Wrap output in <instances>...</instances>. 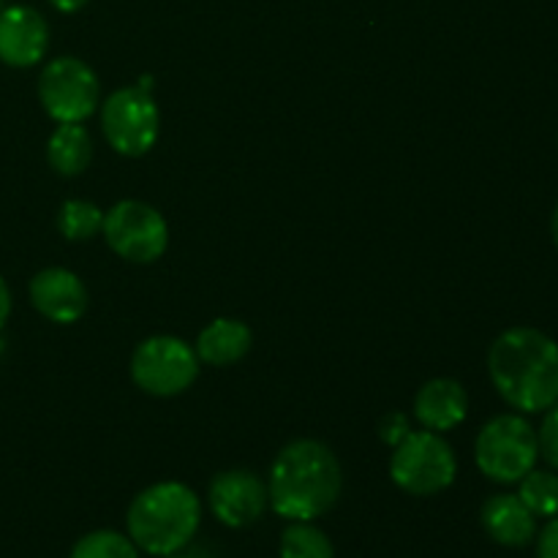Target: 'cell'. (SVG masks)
<instances>
[{"label": "cell", "mask_w": 558, "mask_h": 558, "mask_svg": "<svg viewBox=\"0 0 558 558\" xmlns=\"http://www.w3.org/2000/svg\"><path fill=\"white\" fill-rule=\"evenodd\" d=\"M31 303L49 322L74 325L87 308V289L76 272L65 270V267H47L33 276Z\"/></svg>", "instance_id": "7c38bea8"}, {"label": "cell", "mask_w": 558, "mask_h": 558, "mask_svg": "<svg viewBox=\"0 0 558 558\" xmlns=\"http://www.w3.org/2000/svg\"><path fill=\"white\" fill-rule=\"evenodd\" d=\"M550 234H554V243H556V248H558V205H556V210H554V218H550Z\"/></svg>", "instance_id": "484cf974"}, {"label": "cell", "mask_w": 558, "mask_h": 558, "mask_svg": "<svg viewBox=\"0 0 558 558\" xmlns=\"http://www.w3.org/2000/svg\"><path fill=\"white\" fill-rule=\"evenodd\" d=\"M163 558H189V556H178V554H172V556H163Z\"/></svg>", "instance_id": "4316f807"}, {"label": "cell", "mask_w": 558, "mask_h": 558, "mask_svg": "<svg viewBox=\"0 0 558 558\" xmlns=\"http://www.w3.org/2000/svg\"><path fill=\"white\" fill-rule=\"evenodd\" d=\"M101 129L114 153L140 158L156 145L158 129H161V112H158L150 90L120 87L104 101Z\"/></svg>", "instance_id": "ba28073f"}, {"label": "cell", "mask_w": 558, "mask_h": 558, "mask_svg": "<svg viewBox=\"0 0 558 558\" xmlns=\"http://www.w3.org/2000/svg\"><path fill=\"white\" fill-rule=\"evenodd\" d=\"M49 167L63 178H76L90 167L93 140L82 123H58L47 145Z\"/></svg>", "instance_id": "2e32d148"}, {"label": "cell", "mask_w": 558, "mask_h": 558, "mask_svg": "<svg viewBox=\"0 0 558 558\" xmlns=\"http://www.w3.org/2000/svg\"><path fill=\"white\" fill-rule=\"evenodd\" d=\"M38 98L54 123H82L101 104V85L80 58H54L38 76Z\"/></svg>", "instance_id": "52a82bcc"}, {"label": "cell", "mask_w": 558, "mask_h": 558, "mask_svg": "<svg viewBox=\"0 0 558 558\" xmlns=\"http://www.w3.org/2000/svg\"><path fill=\"white\" fill-rule=\"evenodd\" d=\"M343 472L336 452L316 439H298L272 461L267 496L276 515L316 521L338 505Z\"/></svg>", "instance_id": "7a4b0ae2"}, {"label": "cell", "mask_w": 558, "mask_h": 558, "mask_svg": "<svg viewBox=\"0 0 558 558\" xmlns=\"http://www.w3.org/2000/svg\"><path fill=\"white\" fill-rule=\"evenodd\" d=\"M9 314H11V292L9 287H5L3 278H0V330H3L5 322H9Z\"/></svg>", "instance_id": "cb8c5ba5"}, {"label": "cell", "mask_w": 558, "mask_h": 558, "mask_svg": "<svg viewBox=\"0 0 558 558\" xmlns=\"http://www.w3.org/2000/svg\"><path fill=\"white\" fill-rule=\"evenodd\" d=\"M202 523L199 496L183 483H156L134 496L125 515L129 537L150 556H172L194 539Z\"/></svg>", "instance_id": "3957f363"}, {"label": "cell", "mask_w": 558, "mask_h": 558, "mask_svg": "<svg viewBox=\"0 0 558 558\" xmlns=\"http://www.w3.org/2000/svg\"><path fill=\"white\" fill-rule=\"evenodd\" d=\"M131 376L140 390L158 398H172L194 385L199 376V357L183 338L153 336L134 349Z\"/></svg>", "instance_id": "8992f818"}, {"label": "cell", "mask_w": 558, "mask_h": 558, "mask_svg": "<svg viewBox=\"0 0 558 558\" xmlns=\"http://www.w3.org/2000/svg\"><path fill=\"white\" fill-rule=\"evenodd\" d=\"M49 3L58 11H63V14H74V11H80L82 5H87L90 0H49Z\"/></svg>", "instance_id": "d4e9b609"}, {"label": "cell", "mask_w": 558, "mask_h": 558, "mask_svg": "<svg viewBox=\"0 0 558 558\" xmlns=\"http://www.w3.org/2000/svg\"><path fill=\"white\" fill-rule=\"evenodd\" d=\"M251 343H254V332L245 322L240 319H213L205 330L196 338V357L207 365H234L251 352Z\"/></svg>", "instance_id": "9a60e30c"}, {"label": "cell", "mask_w": 558, "mask_h": 558, "mask_svg": "<svg viewBox=\"0 0 558 558\" xmlns=\"http://www.w3.org/2000/svg\"><path fill=\"white\" fill-rule=\"evenodd\" d=\"M496 392L523 414H539L558 401V343L534 327H510L488 352Z\"/></svg>", "instance_id": "6da1fadb"}, {"label": "cell", "mask_w": 558, "mask_h": 558, "mask_svg": "<svg viewBox=\"0 0 558 558\" xmlns=\"http://www.w3.org/2000/svg\"><path fill=\"white\" fill-rule=\"evenodd\" d=\"M407 434H409V423H407V417H403L401 412L387 414L385 423H381V439H385L387 445H390V447H396L398 441H401L403 436H407Z\"/></svg>", "instance_id": "7402d4cb"}, {"label": "cell", "mask_w": 558, "mask_h": 558, "mask_svg": "<svg viewBox=\"0 0 558 558\" xmlns=\"http://www.w3.org/2000/svg\"><path fill=\"white\" fill-rule=\"evenodd\" d=\"M537 445L539 458L558 472V401L550 409H545L543 425L537 430Z\"/></svg>", "instance_id": "44dd1931"}, {"label": "cell", "mask_w": 558, "mask_h": 558, "mask_svg": "<svg viewBox=\"0 0 558 558\" xmlns=\"http://www.w3.org/2000/svg\"><path fill=\"white\" fill-rule=\"evenodd\" d=\"M474 461L480 472L494 483H521L539 461L537 430L521 414H499L488 420L477 434Z\"/></svg>", "instance_id": "277c9868"}, {"label": "cell", "mask_w": 558, "mask_h": 558, "mask_svg": "<svg viewBox=\"0 0 558 558\" xmlns=\"http://www.w3.org/2000/svg\"><path fill=\"white\" fill-rule=\"evenodd\" d=\"M483 529L505 548H526L537 537V518L518 494H496L483 505Z\"/></svg>", "instance_id": "5bb4252c"}, {"label": "cell", "mask_w": 558, "mask_h": 558, "mask_svg": "<svg viewBox=\"0 0 558 558\" xmlns=\"http://www.w3.org/2000/svg\"><path fill=\"white\" fill-rule=\"evenodd\" d=\"M278 554L281 558H336V548L311 521H292V526L283 529Z\"/></svg>", "instance_id": "ac0fdd59"}, {"label": "cell", "mask_w": 558, "mask_h": 558, "mask_svg": "<svg viewBox=\"0 0 558 558\" xmlns=\"http://www.w3.org/2000/svg\"><path fill=\"white\" fill-rule=\"evenodd\" d=\"M458 461L452 447L434 430H409L390 458V477L412 496H434L456 483Z\"/></svg>", "instance_id": "5b68a950"}, {"label": "cell", "mask_w": 558, "mask_h": 558, "mask_svg": "<svg viewBox=\"0 0 558 558\" xmlns=\"http://www.w3.org/2000/svg\"><path fill=\"white\" fill-rule=\"evenodd\" d=\"M537 558H558V515L550 518L548 526L539 532Z\"/></svg>", "instance_id": "603a6c76"}, {"label": "cell", "mask_w": 558, "mask_h": 558, "mask_svg": "<svg viewBox=\"0 0 558 558\" xmlns=\"http://www.w3.org/2000/svg\"><path fill=\"white\" fill-rule=\"evenodd\" d=\"M104 238L109 248L136 265H150L169 245V227L161 213L140 199H123L104 213Z\"/></svg>", "instance_id": "9c48e42d"}, {"label": "cell", "mask_w": 558, "mask_h": 558, "mask_svg": "<svg viewBox=\"0 0 558 558\" xmlns=\"http://www.w3.org/2000/svg\"><path fill=\"white\" fill-rule=\"evenodd\" d=\"M469 414V396L461 381L456 379H430L420 387L414 398V417L425 430L445 434L458 428Z\"/></svg>", "instance_id": "4fadbf2b"}, {"label": "cell", "mask_w": 558, "mask_h": 558, "mask_svg": "<svg viewBox=\"0 0 558 558\" xmlns=\"http://www.w3.org/2000/svg\"><path fill=\"white\" fill-rule=\"evenodd\" d=\"M58 227L65 240H90L104 229V210L87 199H69L60 207Z\"/></svg>", "instance_id": "d6986e66"}, {"label": "cell", "mask_w": 558, "mask_h": 558, "mask_svg": "<svg viewBox=\"0 0 558 558\" xmlns=\"http://www.w3.org/2000/svg\"><path fill=\"white\" fill-rule=\"evenodd\" d=\"M0 5H3V0H0Z\"/></svg>", "instance_id": "83f0119b"}, {"label": "cell", "mask_w": 558, "mask_h": 558, "mask_svg": "<svg viewBox=\"0 0 558 558\" xmlns=\"http://www.w3.org/2000/svg\"><path fill=\"white\" fill-rule=\"evenodd\" d=\"M71 558H140V548L125 534L112 532V529H98V532L85 534L71 548Z\"/></svg>", "instance_id": "ffe728a7"}, {"label": "cell", "mask_w": 558, "mask_h": 558, "mask_svg": "<svg viewBox=\"0 0 558 558\" xmlns=\"http://www.w3.org/2000/svg\"><path fill=\"white\" fill-rule=\"evenodd\" d=\"M518 499L532 510L534 518L558 515V474L554 469L534 466L526 477L518 483Z\"/></svg>", "instance_id": "e0dca14e"}, {"label": "cell", "mask_w": 558, "mask_h": 558, "mask_svg": "<svg viewBox=\"0 0 558 558\" xmlns=\"http://www.w3.org/2000/svg\"><path fill=\"white\" fill-rule=\"evenodd\" d=\"M270 496L267 485L245 469H229L213 477L210 510L223 526L245 529L265 515Z\"/></svg>", "instance_id": "30bf717a"}, {"label": "cell", "mask_w": 558, "mask_h": 558, "mask_svg": "<svg viewBox=\"0 0 558 558\" xmlns=\"http://www.w3.org/2000/svg\"><path fill=\"white\" fill-rule=\"evenodd\" d=\"M47 20L31 5L0 11V60L11 69H31L47 54Z\"/></svg>", "instance_id": "8fae6325"}]
</instances>
